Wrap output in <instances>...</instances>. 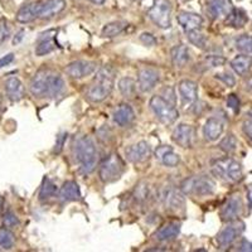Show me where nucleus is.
I'll list each match as a JSON object with an SVG mask.
<instances>
[{
  "instance_id": "obj_1",
  "label": "nucleus",
  "mask_w": 252,
  "mask_h": 252,
  "mask_svg": "<svg viewBox=\"0 0 252 252\" xmlns=\"http://www.w3.org/2000/svg\"><path fill=\"white\" fill-rule=\"evenodd\" d=\"M72 154L83 175H89L94 172L97 164V150L91 138L81 136L76 139L72 146Z\"/></svg>"
},
{
  "instance_id": "obj_2",
  "label": "nucleus",
  "mask_w": 252,
  "mask_h": 252,
  "mask_svg": "<svg viewBox=\"0 0 252 252\" xmlns=\"http://www.w3.org/2000/svg\"><path fill=\"white\" fill-rule=\"evenodd\" d=\"M115 85V72L111 67L103 66L98 69L90 89L87 90L86 97L91 102H102L111 94Z\"/></svg>"
},
{
  "instance_id": "obj_3",
  "label": "nucleus",
  "mask_w": 252,
  "mask_h": 252,
  "mask_svg": "<svg viewBox=\"0 0 252 252\" xmlns=\"http://www.w3.org/2000/svg\"><path fill=\"white\" fill-rule=\"evenodd\" d=\"M181 190L187 195H211L216 190V182L207 175H194L183 181L181 184Z\"/></svg>"
},
{
  "instance_id": "obj_4",
  "label": "nucleus",
  "mask_w": 252,
  "mask_h": 252,
  "mask_svg": "<svg viewBox=\"0 0 252 252\" xmlns=\"http://www.w3.org/2000/svg\"><path fill=\"white\" fill-rule=\"evenodd\" d=\"M124 170H125V163L120 155L116 153H111L100 164L98 175L103 183H114L120 179Z\"/></svg>"
},
{
  "instance_id": "obj_5",
  "label": "nucleus",
  "mask_w": 252,
  "mask_h": 252,
  "mask_svg": "<svg viewBox=\"0 0 252 252\" xmlns=\"http://www.w3.org/2000/svg\"><path fill=\"white\" fill-rule=\"evenodd\" d=\"M149 106L152 109L153 114L155 115V118L164 125H170L179 116V112L175 109L174 105L164 100L160 94H155L150 98Z\"/></svg>"
},
{
  "instance_id": "obj_6",
  "label": "nucleus",
  "mask_w": 252,
  "mask_h": 252,
  "mask_svg": "<svg viewBox=\"0 0 252 252\" xmlns=\"http://www.w3.org/2000/svg\"><path fill=\"white\" fill-rule=\"evenodd\" d=\"M172 12L170 0H155L154 5L148 12V17L157 27L168 29L172 27Z\"/></svg>"
},
{
  "instance_id": "obj_7",
  "label": "nucleus",
  "mask_w": 252,
  "mask_h": 252,
  "mask_svg": "<svg viewBox=\"0 0 252 252\" xmlns=\"http://www.w3.org/2000/svg\"><path fill=\"white\" fill-rule=\"evenodd\" d=\"M212 173L218 178L238 182L242 178V165L233 159H220L212 165Z\"/></svg>"
},
{
  "instance_id": "obj_8",
  "label": "nucleus",
  "mask_w": 252,
  "mask_h": 252,
  "mask_svg": "<svg viewBox=\"0 0 252 252\" xmlns=\"http://www.w3.org/2000/svg\"><path fill=\"white\" fill-rule=\"evenodd\" d=\"M245 231V223L240 220H231V223L224 227L217 236V245L220 249H228Z\"/></svg>"
},
{
  "instance_id": "obj_9",
  "label": "nucleus",
  "mask_w": 252,
  "mask_h": 252,
  "mask_svg": "<svg viewBox=\"0 0 252 252\" xmlns=\"http://www.w3.org/2000/svg\"><path fill=\"white\" fill-rule=\"evenodd\" d=\"M96 69H97V63L94 62V61L78 60L67 64L66 73L71 78L81 80V78H85L87 76L92 75Z\"/></svg>"
},
{
  "instance_id": "obj_10",
  "label": "nucleus",
  "mask_w": 252,
  "mask_h": 252,
  "mask_svg": "<svg viewBox=\"0 0 252 252\" xmlns=\"http://www.w3.org/2000/svg\"><path fill=\"white\" fill-rule=\"evenodd\" d=\"M125 155L126 159L134 164L145 163L146 160H149L150 155H152V148H150L149 143L141 140L139 143L127 146L125 149Z\"/></svg>"
},
{
  "instance_id": "obj_11",
  "label": "nucleus",
  "mask_w": 252,
  "mask_h": 252,
  "mask_svg": "<svg viewBox=\"0 0 252 252\" xmlns=\"http://www.w3.org/2000/svg\"><path fill=\"white\" fill-rule=\"evenodd\" d=\"M172 139L175 144L184 149L192 148L195 141V129L188 124H179L173 131Z\"/></svg>"
},
{
  "instance_id": "obj_12",
  "label": "nucleus",
  "mask_w": 252,
  "mask_h": 252,
  "mask_svg": "<svg viewBox=\"0 0 252 252\" xmlns=\"http://www.w3.org/2000/svg\"><path fill=\"white\" fill-rule=\"evenodd\" d=\"M49 76H51V71L48 69H40L34 75V77L31 81V90L32 94L38 98L48 97V82Z\"/></svg>"
},
{
  "instance_id": "obj_13",
  "label": "nucleus",
  "mask_w": 252,
  "mask_h": 252,
  "mask_svg": "<svg viewBox=\"0 0 252 252\" xmlns=\"http://www.w3.org/2000/svg\"><path fill=\"white\" fill-rule=\"evenodd\" d=\"M160 81L159 71L152 67H144L138 73V87L141 92H150Z\"/></svg>"
},
{
  "instance_id": "obj_14",
  "label": "nucleus",
  "mask_w": 252,
  "mask_h": 252,
  "mask_svg": "<svg viewBox=\"0 0 252 252\" xmlns=\"http://www.w3.org/2000/svg\"><path fill=\"white\" fill-rule=\"evenodd\" d=\"M179 96L184 107L193 106L198 100V85L192 80H183L178 85Z\"/></svg>"
},
{
  "instance_id": "obj_15",
  "label": "nucleus",
  "mask_w": 252,
  "mask_h": 252,
  "mask_svg": "<svg viewBox=\"0 0 252 252\" xmlns=\"http://www.w3.org/2000/svg\"><path fill=\"white\" fill-rule=\"evenodd\" d=\"M66 8V0H44L38 3V18L40 19H51Z\"/></svg>"
},
{
  "instance_id": "obj_16",
  "label": "nucleus",
  "mask_w": 252,
  "mask_h": 252,
  "mask_svg": "<svg viewBox=\"0 0 252 252\" xmlns=\"http://www.w3.org/2000/svg\"><path fill=\"white\" fill-rule=\"evenodd\" d=\"M163 203L166 211L170 212H179L181 209H184L186 201H184L183 192L175 188L166 189L163 195Z\"/></svg>"
},
{
  "instance_id": "obj_17",
  "label": "nucleus",
  "mask_w": 252,
  "mask_h": 252,
  "mask_svg": "<svg viewBox=\"0 0 252 252\" xmlns=\"http://www.w3.org/2000/svg\"><path fill=\"white\" fill-rule=\"evenodd\" d=\"M241 212H242V201L240 195H232L220 209V218L224 222H231L235 220L241 215Z\"/></svg>"
},
{
  "instance_id": "obj_18",
  "label": "nucleus",
  "mask_w": 252,
  "mask_h": 252,
  "mask_svg": "<svg viewBox=\"0 0 252 252\" xmlns=\"http://www.w3.org/2000/svg\"><path fill=\"white\" fill-rule=\"evenodd\" d=\"M114 123L120 127L130 126L135 120V111L129 103H120L112 114Z\"/></svg>"
},
{
  "instance_id": "obj_19",
  "label": "nucleus",
  "mask_w": 252,
  "mask_h": 252,
  "mask_svg": "<svg viewBox=\"0 0 252 252\" xmlns=\"http://www.w3.org/2000/svg\"><path fill=\"white\" fill-rule=\"evenodd\" d=\"M232 8L231 0H209L207 3V14L211 19L216 20L220 17H226Z\"/></svg>"
},
{
  "instance_id": "obj_20",
  "label": "nucleus",
  "mask_w": 252,
  "mask_h": 252,
  "mask_svg": "<svg viewBox=\"0 0 252 252\" xmlns=\"http://www.w3.org/2000/svg\"><path fill=\"white\" fill-rule=\"evenodd\" d=\"M58 198L63 203H68V202H77L81 201L82 194H81V189L76 182L67 181L63 183L61 187L60 192H58Z\"/></svg>"
},
{
  "instance_id": "obj_21",
  "label": "nucleus",
  "mask_w": 252,
  "mask_h": 252,
  "mask_svg": "<svg viewBox=\"0 0 252 252\" xmlns=\"http://www.w3.org/2000/svg\"><path fill=\"white\" fill-rule=\"evenodd\" d=\"M155 158L168 168H175V166H178V164L181 163L179 155L174 153L172 146L168 145L158 146V149L155 150Z\"/></svg>"
},
{
  "instance_id": "obj_22",
  "label": "nucleus",
  "mask_w": 252,
  "mask_h": 252,
  "mask_svg": "<svg viewBox=\"0 0 252 252\" xmlns=\"http://www.w3.org/2000/svg\"><path fill=\"white\" fill-rule=\"evenodd\" d=\"M224 130L223 121L218 118H209L203 126V136L208 141H216Z\"/></svg>"
},
{
  "instance_id": "obj_23",
  "label": "nucleus",
  "mask_w": 252,
  "mask_h": 252,
  "mask_svg": "<svg viewBox=\"0 0 252 252\" xmlns=\"http://www.w3.org/2000/svg\"><path fill=\"white\" fill-rule=\"evenodd\" d=\"M4 89L8 98L13 102H18L24 97V86L18 77H9L4 83Z\"/></svg>"
},
{
  "instance_id": "obj_24",
  "label": "nucleus",
  "mask_w": 252,
  "mask_h": 252,
  "mask_svg": "<svg viewBox=\"0 0 252 252\" xmlns=\"http://www.w3.org/2000/svg\"><path fill=\"white\" fill-rule=\"evenodd\" d=\"M177 20L179 26L184 29L186 32L194 31V29H199L203 24V18L199 14L189 12H181L177 15Z\"/></svg>"
},
{
  "instance_id": "obj_25",
  "label": "nucleus",
  "mask_w": 252,
  "mask_h": 252,
  "mask_svg": "<svg viewBox=\"0 0 252 252\" xmlns=\"http://www.w3.org/2000/svg\"><path fill=\"white\" fill-rule=\"evenodd\" d=\"M181 233V223L179 222H169L161 226L155 232L154 237L160 242H170L175 240Z\"/></svg>"
},
{
  "instance_id": "obj_26",
  "label": "nucleus",
  "mask_w": 252,
  "mask_h": 252,
  "mask_svg": "<svg viewBox=\"0 0 252 252\" xmlns=\"http://www.w3.org/2000/svg\"><path fill=\"white\" fill-rule=\"evenodd\" d=\"M56 31H51L48 33H46V37L40 38L39 42H38L37 47H35V55L38 57H43V56L49 55L52 52L57 48V43H56L55 39V33Z\"/></svg>"
},
{
  "instance_id": "obj_27",
  "label": "nucleus",
  "mask_w": 252,
  "mask_h": 252,
  "mask_svg": "<svg viewBox=\"0 0 252 252\" xmlns=\"http://www.w3.org/2000/svg\"><path fill=\"white\" fill-rule=\"evenodd\" d=\"M172 62L177 68H182L190 61V51L184 44H177L170 51Z\"/></svg>"
},
{
  "instance_id": "obj_28",
  "label": "nucleus",
  "mask_w": 252,
  "mask_h": 252,
  "mask_svg": "<svg viewBox=\"0 0 252 252\" xmlns=\"http://www.w3.org/2000/svg\"><path fill=\"white\" fill-rule=\"evenodd\" d=\"M247 22H249V17L246 12L237 8H232V10L226 15V20H224L227 27H232L236 29L245 27Z\"/></svg>"
},
{
  "instance_id": "obj_29",
  "label": "nucleus",
  "mask_w": 252,
  "mask_h": 252,
  "mask_svg": "<svg viewBox=\"0 0 252 252\" xmlns=\"http://www.w3.org/2000/svg\"><path fill=\"white\" fill-rule=\"evenodd\" d=\"M38 18V3L24 4L17 13V20L22 24L33 22Z\"/></svg>"
},
{
  "instance_id": "obj_30",
  "label": "nucleus",
  "mask_w": 252,
  "mask_h": 252,
  "mask_svg": "<svg viewBox=\"0 0 252 252\" xmlns=\"http://www.w3.org/2000/svg\"><path fill=\"white\" fill-rule=\"evenodd\" d=\"M66 90V85H64V80L61 77L58 73H53L51 72L48 82V97L56 98L64 92Z\"/></svg>"
},
{
  "instance_id": "obj_31",
  "label": "nucleus",
  "mask_w": 252,
  "mask_h": 252,
  "mask_svg": "<svg viewBox=\"0 0 252 252\" xmlns=\"http://www.w3.org/2000/svg\"><path fill=\"white\" fill-rule=\"evenodd\" d=\"M252 66V58L247 55H240L231 61V68L238 76H245Z\"/></svg>"
},
{
  "instance_id": "obj_32",
  "label": "nucleus",
  "mask_w": 252,
  "mask_h": 252,
  "mask_svg": "<svg viewBox=\"0 0 252 252\" xmlns=\"http://www.w3.org/2000/svg\"><path fill=\"white\" fill-rule=\"evenodd\" d=\"M127 27V23L124 22V20H115V22H111V23H107L106 26L102 28V32H101V35L103 38H114L116 35L121 34L125 28Z\"/></svg>"
},
{
  "instance_id": "obj_33",
  "label": "nucleus",
  "mask_w": 252,
  "mask_h": 252,
  "mask_svg": "<svg viewBox=\"0 0 252 252\" xmlns=\"http://www.w3.org/2000/svg\"><path fill=\"white\" fill-rule=\"evenodd\" d=\"M119 90L121 94L126 98H132L138 91V85L136 81L131 77H123L119 81Z\"/></svg>"
},
{
  "instance_id": "obj_34",
  "label": "nucleus",
  "mask_w": 252,
  "mask_h": 252,
  "mask_svg": "<svg viewBox=\"0 0 252 252\" xmlns=\"http://www.w3.org/2000/svg\"><path fill=\"white\" fill-rule=\"evenodd\" d=\"M58 193V188L53 182L49 179V178H44L43 182H42V186L39 189V201H47L49 198L56 197Z\"/></svg>"
},
{
  "instance_id": "obj_35",
  "label": "nucleus",
  "mask_w": 252,
  "mask_h": 252,
  "mask_svg": "<svg viewBox=\"0 0 252 252\" xmlns=\"http://www.w3.org/2000/svg\"><path fill=\"white\" fill-rule=\"evenodd\" d=\"M187 38H188L189 43L195 46L199 49L207 48V37L202 33L199 29H194V31L187 32Z\"/></svg>"
},
{
  "instance_id": "obj_36",
  "label": "nucleus",
  "mask_w": 252,
  "mask_h": 252,
  "mask_svg": "<svg viewBox=\"0 0 252 252\" xmlns=\"http://www.w3.org/2000/svg\"><path fill=\"white\" fill-rule=\"evenodd\" d=\"M149 194H150L149 184L143 181V182H139V183L136 184V187H135L134 189V193H132V197H134L136 203H144V202L148 201Z\"/></svg>"
},
{
  "instance_id": "obj_37",
  "label": "nucleus",
  "mask_w": 252,
  "mask_h": 252,
  "mask_svg": "<svg viewBox=\"0 0 252 252\" xmlns=\"http://www.w3.org/2000/svg\"><path fill=\"white\" fill-rule=\"evenodd\" d=\"M15 244L14 233L8 227L0 228V249L10 250Z\"/></svg>"
},
{
  "instance_id": "obj_38",
  "label": "nucleus",
  "mask_w": 252,
  "mask_h": 252,
  "mask_svg": "<svg viewBox=\"0 0 252 252\" xmlns=\"http://www.w3.org/2000/svg\"><path fill=\"white\" fill-rule=\"evenodd\" d=\"M236 48L242 55H252V35L242 34L236 39Z\"/></svg>"
},
{
  "instance_id": "obj_39",
  "label": "nucleus",
  "mask_w": 252,
  "mask_h": 252,
  "mask_svg": "<svg viewBox=\"0 0 252 252\" xmlns=\"http://www.w3.org/2000/svg\"><path fill=\"white\" fill-rule=\"evenodd\" d=\"M220 149L223 150L224 153L229 154V153H233L237 149V139L233 134H228L227 136H224L220 143Z\"/></svg>"
},
{
  "instance_id": "obj_40",
  "label": "nucleus",
  "mask_w": 252,
  "mask_h": 252,
  "mask_svg": "<svg viewBox=\"0 0 252 252\" xmlns=\"http://www.w3.org/2000/svg\"><path fill=\"white\" fill-rule=\"evenodd\" d=\"M3 223L8 228H13V227H17L19 224V220L12 211H6L3 216Z\"/></svg>"
},
{
  "instance_id": "obj_41",
  "label": "nucleus",
  "mask_w": 252,
  "mask_h": 252,
  "mask_svg": "<svg viewBox=\"0 0 252 252\" xmlns=\"http://www.w3.org/2000/svg\"><path fill=\"white\" fill-rule=\"evenodd\" d=\"M10 37V27H9L6 19H0V43H4Z\"/></svg>"
},
{
  "instance_id": "obj_42",
  "label": "nucleus",
  "mask_w": 252,
  "mask_h": 252,
  "mask_svg": "<svg viewBox=\"0 0 252 252\" xmlns=\"http://www.w3.org/2000/svg\"><path fill=\"white\" fill-rule=\"evenodd\" d=\"M160 96L164 98V100L168 101V102L172 103V105H174L175 106V103H177V97H175L174 89H173L172 86L164 87L160 92Z\"/></svg>"
},
{
  "instance_id": "obj_43",
  "label": "nucleus",
  "mask_w": 252,
  "mask_h": 252,
  "mask_svg": "<svg viewBox=\"0 0 252 252\" xmlns=\"http://www.w3.org/2000/svg\"><path fill=\"white\" fill-rule=\"evenodd\" d=\"M216 78L222 81V82L228 87H233L236 85V78L233 77L231 73H227V72H223V73H217V75H216Z\"/></svg>"
},
{
  "instance_id": "obj_44",
  "label": "nucleus",
  "mask_w": 252,
  "mask_h": 252,
  "mask_svg": "<svg viewBox=\"0 0 252 252\" xmlns=\"http://www.w3.org/2000/svg\"><path fill=\"white\" fill-rule=\"evenodd\" d=\"M240 98L237 97V94H228V97H227V106L229 107V109H232L233 111L237 112L238 110H240Z\"/></svg>"
},
{
  "instance_id": "obj_45",
  "label": "nucleus",
  "mask_w": 252,
  "mask_h": 252,
  "mask_svg": "<svg viewBox=\"0 0 252 252\" xmlns=\"http://www.w3.org/2000/svg\"><path fill=\"white\" fill-rule=\"evenodd\" d=\"M207 63H208L211 67H220L223 66L224 62H226V58L222 57V56H209L207 57Z\"/></svg>"
},
{
  "instance_id": "obj_46",
  "label": "nucleus",
  "mask_w": 252,
  "mask_h": 252,
  "mask_svg": "<svg viewBox=\"0 0 252 252\" xmlns=\"http://www.w3.org/2000/svg\"><path fill=\"white\" fill-rule=\"evenodd\" d=\"M140 42L146 47H153L157 44V38L152 33H143L140 35Z\"/></svg>"
},
{
  "instance_id": "obj_47",
  "label": "nucleus",
  "mask_w": 252,
  "mask_h": 252,
  "mask_svg": "<svg viewBox=\"0 0 252 252\" xmlns=\"http://www.w3.org/2000/svg\"><path fill=\"white\" fill-rule=\"evenodd\" d=\"M68 136L67 132H61L57 136V140H56V146H55V153L56 154H60L62 152L63 146H64V143H66V139Z\"/></svg>"
},
{
  "instance_id": "obj_48",
  "label": "nucleus",
  "mask_w": 252,
  "mask_h": 252,
  "mask_svg": "<svg viewBox=\"0 0 252 252\" xmlns=\"http://www.w3.org/2000/svg\"><path fill=\"white\" fill-rule=\"evenodd\" d=\"M13 61H14V55L13 53H8V55L3 56V57L0 58V69L4 68L5 66H9Z\"/></svg>"
},
{
  "instance_id": "obj_49",
  "label": "nucleus",
  "mask_w": 252,
  "mask_h": 252,
  "mask_svg": "<svg viewBox=\"0 0 252 252\" xmlns=\"http://www.w3.org/2000/svg\"><path fill=\"white\" fill-rule=\"evenodd\" d=\"M242 130H244L245 135L252 141V120H246L242 124Z\"/></svg>"
},
{
  "instance_id": "obj_50",
  "label": "nucleus",
  "mask_w": 252,
  "mask_h": 252,
  "mask_svg": "<svg viewBox=\"0 0 252 252\" xmlns=\"http://www.w3.org/2000/svg\"><path fill=\"white\" fill-rule=\"evenodd\" d=\"M237 250H238V251H250V252H251L252 251V244L250 242V241L245 240V238H244V240L240 242V245H238Z\"/></svg>"
},
{
  "instance_id": "obj_51",
  "label": "nucleus",
  "mask_w": 252,
  "mask_h": 252,
  "mask_svg": "<svg viewBox=\"0 0 252 252\" xmlns=\"http://www.w3.org/2000/svg\"><path fill=\"white\" fill-rule=\"evenodd\" d=\"M23 37H24V31H19V32H18V34L15 35L14 39H13V43L18 44L20 42V40L23 39Z\"/></svg>"
},
{
  "instance_id": "obj_52",
  "label": "nucleus",
  "mask_w": 252,
  "mask_h": 252,
  "mask_svg": "<svg viewBox=\"0 0 252 252\" xmlns=\"http://www.w3.org/2000/svg\"><path fill=\"white\" fill-rule=\"evenodd\" d=\"M247 199H249L250 206L252 207V184L247 187Z\"/></svg>"
},
{
  "instance_id": "obj_53",
  "label": "nucleus",
  "mask_w": 252,
  "mask_h": 252,
  "mask_svg": "<svg viewBox=\"0 0 252 252\" xmlns=\"http://www.w3.org/2000/svg\"><path fill=\"white\" fill-rule=\"evenodd\" d=\"M89 1H91L92 4H96V5H102L106 0H89Z\"/></svg>"
},
{
  "instance_id": "obj_54",
  "label": "nucleus",
  "mask_w": 252,
  "mask_h": 252,
  "mask_svg": "<svg viewBox=\"0 0 252 252\" xmlns=\"http://www.w3.org/2000/svg\"><path fill=\"white\" fill-rule=\"evenodd\" d=\"M3 204H4V199L0 197V211H1V208H3Z\"/></svg>"
},
{
  "instance_id": "obj_55",
  "label": "nucleus",
  "mask_w": 252,
  "mask_h": 252,
  "mask_svg": "<svg viewBox=\"0 0 252 252\" xmlns=\"http://www.w3.org/2000/svg\"><path fill=\"white\" fill-rule=\"evenodd\" d=\"M3 3H8V1H10V0H1Z\"/></svg>"
},
{
  "instance_id": "obj_56",
  "label": "nucleus",
  "mask_w": 252,
  "mask_h": 252,
  "mask_svg": "<svg viewBox=\"0 0 252 252\" xmlns=\"http://www.w3.org/2000/svg\"><path fill=\"white\" fill-rule=\"evenodd\" d=\"M249 115H250V116H251V118H252V110H251V111H249Z\"/></svg>"
},
{
  "instance_id": "obj_57",
  "label": "nucleus",
  "mask_w": 252,
  "mask_h": 252,
  "mask_svg": "<svg viewBox=\"0 0 252 252\" xmlns=\"http://www.w3.org/2000/svg\"><path fill=\"white\" fill-rule=\"evenodd\" d=\"M182 1H188V0H182Z\"/></svg>"
}]
</instances>
